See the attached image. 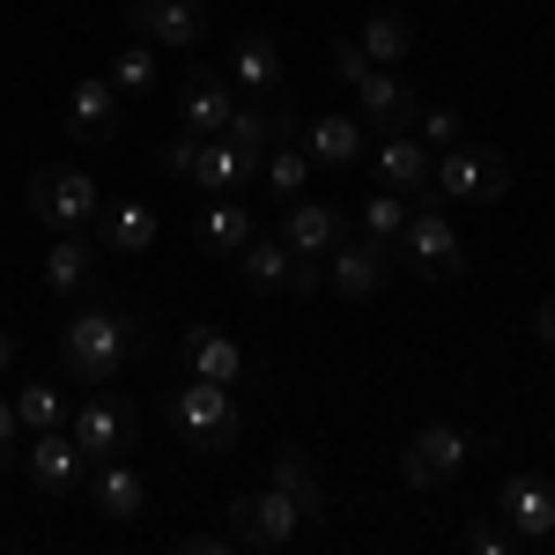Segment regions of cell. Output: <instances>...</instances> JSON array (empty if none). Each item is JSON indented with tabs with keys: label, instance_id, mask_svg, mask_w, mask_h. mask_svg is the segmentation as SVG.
Instances as JSON below:
<instances>
[{
	"label": "cell",
	"instance_id": "cell-30",
	"mask_svg": "<svg viewBox=\"0 0 555 555\" xmlns=\"http://www.w3.org/2000/svg\"><path fill=\"white\" fill-rule=\"evenodd\" d=\"M400 230H408V193H392V185H385V193H371V201H363V237L392 245Z\"/></svg>",
	"mask_w": 555,
	"mask_h": 555
},
{
	"label": "cell",
	"instance_id": "cell-28",
	"mask_svg": "<svg viewBox=\"0 0 555 555\" xmlns=\"http://www.w3.org/2000/svg\"><path fill=\"white\" fill-rule=\"evenodd\" d=\"M82 282H89V253L75 245V230H60V245L44 253V289L67 297V289H82Z\"/></svg>",
	"mask_w": 555,
	"mask_h": 555
},
{
	"label": "cell",
	"instance_id": "cell-25",
	"mask_svg": "<svg viewBox=\"0 0 555 555\" xmlns=\"http://www.w3.org/2000/svg\"><path fill=\"white\" fill-rule=\"evenodd\" d=\"M201 245H208V253H222V259H237L245 245H253V215L237 208V201H222V193H215L208 215H201Z\"/></svg>",
	"mask_w": 555,
	"mask_h": 555
},
{
	"label": "cell",
	"instance_id": "cell-6",
	"mask_svg": "<svg viewBox=\"0 0 555 555\" xmlns=\"http://www.w3.org/2000/svg\"><path fill=\"white\" fill-rule=\"evenodd\" d=\"M297 526H304V512L289 489H245V496H230V533L245 548H289Z\"/></svg>",
	"mask_w": 555,
	"mask_h": 555
},
{
	"label": "cell",
	"instance_id": "cell-10",
	"mask_svg": "<svg viewBox=\"0 0 555 555\" xmlns=\"http://www.w3.org/2000/svg\"><path fill=\"white\" fill-rule=\"evenodd\" d=\"M385 274H392V245H378V237H341V245L326 253V282H334L341 297H378Z\"/></svg>",
	"mask_w": 555,
	"mask_h": 555
},
{
	"label": "cell",
	"instance_id": "cell-20",
	"mask_svg": "<svg viewBox=\"0 0 555 555\" xmlns=\"http://www.w3.org/2000/svg\"><path fill=\"white\" fill-rule=\"evenodd\" d=\"M429 171H437V164H429L423 141H408V133H385V149H378V178L392 185V193H408V201H415V193L429 185Z\"/></svg>",
	"mask_w": 555,
	"mask_h": 555
},
{
	"label": "cell",
	"instance_id": "cell-8",
	"mask_svg": "<svg viewBox=\"0 0 555 555\" xmlns=\"http://www.w3.org/2000/svg\"><path fill=\"white\" fill-rule=\"evenodd\" d=\"M467 467V437L444 423H423L408 437V452H400V474H408V489H452Z\"/></svg>",
	"mask_w": 555,
	"mask_h": 555
},
{
	"label": "cell",
	"instance_id": "cell-2",
	"mask_svg": "<svg viewBox=\"0 0 555 555\" xmlns=\"http://www.w3.org/2000/svg\"><path fill=\"white\" fill-rule=\"evenodd\" d=\"M171 429L193 452H230V444H237V400H230V385H215V378L178 385L171 392Z\"/></svg>",
	"mask_w": 555,
	"mask_h": 555
},
{
	"label": "cell",
	"instance_id": "cell-17",
	"mask_svg": "<svg viewBox=\"0 0 555 555\" xmlns=\"http://www.w3.org/2000/svg\"><path fill=\"white\" fill-rule=\"evenodd\" d=\"M96 237H104L112 253H149V245L164 237V222H156L149 201H104V208H96Z\"/></svg>",
	"mask_w": 555,
	"mask_h": 555
},
{
	"label": "cell",
	"instance_id": "cell-5",
	"mask_svg": "<svg viewBox=\"0 0 555 555\" xmlns=\"http://www.w3.org/2000/svg\"><path fill=\"white\" fill-rule=\"evenodd\" d=\"M133 348V319H119L112 304H89L67 326V371L75 378H119V356Z\"/></svg>",
	"mask_w": 555,
	"mask_h": 555
},
{
	"label": "cell",
	"instance_id": "cell-38",
	"mask_svg": "<svg viewBox=\"0 0 555 555\" xmlns=\"http://www.w3.org/2000/svg\"><path fill=\"white\" fill-rule=\"evenodd\" d=\"M533 341L555 348V304H541V311H533Z\"/></svg>",
	"mask_w": 555,
	"mask_h": 555
},
{
	"label": "cell",
	"instance_id": "cell-19",
	"mask_svg": "<svg viewBox=\"0 0 555 555\" xmlns=\"http://www.w3.org/2000/svg\"><path fill=\"white\" fill-rule=\"evenodd\" d=\"M289 267H297V253H289L282 237H253V245L237 253V282H245L253 297H274V289H289Z\"/></svg>",
	"mask_w": 555,
	"mask_h": 555
},
{
	"label": "cell",
	"instance_id": "cell-22",
	"mask_svg": "<svg viewBox=\"0 0 555 555\" xmlns=\"http://www.w3.org/2000/svg\"><path fill=\"white\" fill-rule=\"evenodd\" d=\"M185 371H193V378L230 385L237 371H245V356H237V341H230V334H215V326H193V334H185Z\"/></svg>",
	"mask_w": 555,
	"mask_h": 555
},
{
	"label": "cell",
	"instance_id": "cell-3",
	"mask_svg": "<svg viewBox=\"0 0 555 555\" xmlns=\"http://www.w3.org/2000/svg\"><path fill=\"white\" fill-rule=\"evenodd\" d=\"M429 185H437L444 201H474V208H489V201L512 193V164H504L496 149H481V141H452V149L437 156Z\"/></svg>",
	"mask_w": 555,
	"mask_h": 555
},
{
	"label": "cell",
	"instance_id": "cell-39",
	"mask_svg": "<svg viewBox=\"0 0 555 555\" xmlns=\"http://www.w3.org/2000/svg\"><path fill=\"white\" fill-rule=\"evenodd\" d=\"M8 363H15V334H0V371H8Z\"/></svg>",
	"mask_w": 555,
	"mask_h": 555
},
{
	"label": "cell",
	"instance_id": "cell-4",
	"mask_svg": "<svg viewBox=\"0 0 555 555\" xmlns=\"http://www.w3.org/2000/svg\"><path fill=\"white\" fill-rule=\"evenodd\" d=\"M104 208V193H96V178L75 171V164H44L30 171V215H38L44 230H89Z\"/></svg>",
	"mask_w": 555,
	"mask_h": 555
},
{
	"label": "cell",
	"instance_id": "cell-29",
	"mask_svg": "<svg viewBox=\"0 0 555 555\" xmlns=\"http://www.w3.org/2000/svg\"><path fill=\"white\" fill-rule=\"evenodd\" d=\"M304 178H311V156L297 149V133H289L282 149H267V193H274V201H297Z\"/></svg>",
	"mask_w": 555,
	"mask_h": 555
},
{
	"label": "cell",
	"instance_id": "cell-35",
	"mask_svg": "<svg viewBox=\"0 0 555 555\" xmlns=\"http://www.w3.org/2000/svg\"><path fill=\"white\" fill-rule=\"evenodd\" d=\"M415 127H423V141H437V149H452V141H460V112H423Z\"/></svg>",
	"mask_w": 555,
	"mask_h": 555
},
{
	"label": "cell",
	"instance_id": "cell-16",
	"mask_svg": "<svg viewBox=\"0 0 555 555\" xmlns=\"http://www.w3.org/2000/svg\"><path fill=\"white\" fill-rule=\"evenodd\" d=\"M230 82L253 89V96H274V89L289 82V75H282V44L267 38V30H245V38L230 44Z\"/></svg>",
	"mask_w": 555,
	"mask_h": 555
},
{
	"label": "cell",
	"instance_id": "cell-15",
	"mask_svg": "<svg viewBox=\"0 0 555 555\" xmlns=\"http://www.w3.org/2000/svg\"><path fill=\"white\" fill-rule=\"evenodd\" d=\"M230 112H237V96H230V82L222 75H185V89H178V133H222L230 127Z\"/></svg>",
	"mask_w": 555,
	"mask_h": 555
},
{
	"label": "cell",
	"instance_id": "cell-33",
	"mask_svg": "<svg viewBox=\"0 0 555 555\" xmlns=\"http://www.w3.org/2000/svg\"><path fill=\"white\" fill-rule=\"evenodd\" d=\"M193 156H201V133H171V141H164V156H156V164H164V171H193Z\"/></svg>",
	"mask_w": 555,
	"mask_h": 555
},
{
	"label": "cell",
	"instance_id": "cell-37",
	"mask_svg": "<svg viewBox=\"0 0 555 555\" xmlns=\"http://www.w3.org/2000/svg\"><path fill=\"white\" fill-rule=\"evenodd\" d=\"M15 408H8V400H0V481H8V467H15Z\"/></svg>",
	"mask_w": 555,
	"mask_h": 555
},
{
	"label": "cell",
	"instance_id": "cell-21",
	"mask_svg": "<svg viewBox=\"0 0 555 555\" xmlns=\"http://www.w3.org/2000/svg\"><path fill=\"white\" fill-rule=\"evenodd\" d=\"M356 149H363V133H356V119H341V112H326V119H311V127H304V156H311V164H326V171H348V164H356Z\"/></svg>",
	"mask_w": 555,
	"mask_h": 555
},
{
	"label": "cell",
	"instance_id": "cell-18",
	"mask_svg": "<svg viewBox=\"0 0 555 555\" xmlns=\"http://www.w3.org/2000/svg\"><path fill=\"white\" fill-rule=\"evenodd\" d=\"M60 112H67V133H75V141H112V127H119V89L112 82H75Z\"/></svg>",
	"mask_w": 555,
	"mask_h": 555
},
{
	"label": "cell",
	"instance_id": "cell-31",
	"mask_svg": "<svg viewBox=\"0 0 555 555\" xmlns=\"http://www.w3.org/2000/svg\"><path fill=\"white\" fill-rule=\"evenodd\" d=\"M112 89H127V96L156 89V52H149V44H119V60H112Z\"/></svg>",
	"mask_w": 555,
	"mask_h": 555
},
{
	"label": "cell",
	"instance_id": "cell-26",
	"mask_svg": "<svg viewBox=\"0 0 555 555\" xmlns=\"http://www.w3.org/2000/svg\"><path fill=\"white\" fill-rule=\"evenodd\" d=\"M356 44H363L378 67H392V60H408V52H415V23H408L400 8H378V15L356 30Z\"/></svg>",
	"mask_w": 555,
	"mask_h": 555
},
{
	"label": "cell",
	"instance_id": "cell-24",
	"mask_svg": "<svg viewBox=\"0 0 555 555\" xmlns=\"http://www.w3.org/2000/svg\"><path fill=\"white\" fill-rule=\"evenodd\" d=\"M141 504H149V481L127 467V460H104V474H96V512L104 518H141Z\"/></svg>",
	"mask_w": 555,
	"mask_h": 555
},
{
	"label": "cell",
	"instance_id": "cell-12",
	"mask_svg": "<svg viewBox=\"0 0 555 555\" xmlns=\"http://www.w3.org/2000/svg\"><path fill=\"white\" fill-rule=\"evenodd\" d=\"M496 518L512 526L518 541H548V533H555V481H541V474H518V481H504Z\"/></svg>",
	"mask_w": 555,
	"mask_h": 555
},
{
	"label": "cell",
	"instance_id": "cell-36",
	"mask_svg": "<svg viewBox=\"0 0 555 555\" xmlns=\"http://www.w3.org/2000/svg\"><path fill=\"white\" fill-rule=\"evenodd\" d=\"M178 555H237V533H230V541H222V533H185Z\"/></svg>",
	"mask_w": 555,
	"mask_h": 555
},
{
	"label": "cell",
	"instance_id": "cell-11",
	"mask_svg": "<svg viewBox=\"0 0 555 555\" xmlns=\"http://www.w3.org/2000/svg\"><path fill=\"white\" fill-rule=\"evenodd\" d=\"M30 481H38V496H75L89 481V452L75 437H60V429H38V444H30Z\"/></svg>",
	"mask_w": 555,
	"mask_h": 555
},
{
	"label": "cell",
	"instance_id": "cell-9",
	"mask_svg": "<svg viewBox=\"0 0 555 555\" xmlns=\"http://www.w3.org/2000/svg\"><path fill=\"white\" fill-rule=\"evenodd\" d=\"M67 437L89 460H127L133 437H141V415H133V400H89V408L67 415Z\"/></svg>",
	"mask_w": 555,
	"mask_h": 555
},
{
	"label": "cell",
	"instance_id": "cell-23",
	"mask_svg": "<svg viewBox=\"0 0 555 555\" xmlns=\"http://www.w3.org/2000/svg\"><path fill=\"white\" fill-rule=\"evenodd\" d=\"M193 185H201V193H237V185H245V178H253V164H245V156H237V149H230V141H222V133H208V141H201V156H193Z\"/></svg>",
	"mask_w": 555,
	"mask_h": 555
},
{
	"label": "cell",
	"instance_id": "cell-34",
	"mask_svg": "<svg viewBox=\"0 0 555 555\" xmlns=\"http://www.w3.org/2000/svg\"><path fill=\"white\" fill-rule=\"evenodd\" d=\"M467 548L474 555H504L512 548V526H489V518H481V526H467Z\"/></svg>",
	"mask_w": 555,
	"mask_h": 555
},
{
	"label": "cell",
	"instance_id": "cell-13",
	"mask_svg": "<svg viewBox=\"0 0 555 555\" xmlns=\"http://www.w3.org/2000/svg\"><path fill=\"white\" fill-rule=\"evenodd\" d=\"M127 23L156 44H201L208 38V8L201 0H133Z\"/></svg>",
	"mask_w": 555,
	"mask_h": 555
},
{
	"label": "cell",
	"instance_id": "cell-32",
	"mask_svg": "<svg viewBox=\"0 0 555 555\" xmlns=\"http://www.w3.org/2000/svg\"><path fill=\"white\" fill-rule=\"evenodd\" d=\"M15 423H23V429H60V423H67V408H60V392H52V385H23Z\"/></svg>",
	"mask_w": 555,
	"mask_h": 555
},
{
	"label": "cell",
	"instance_id": "cell-7",
	"mask_svg": "<svg viewBox=\"0 0 555 555\" xmlns=\"http://www.w3.org/2000/svg\"><path fill=\"white\" fill-rule=\"evenodd\" d=\"M392 245L408 253V267H415L423 282H460V267H467V253H460V230H452L437 208H408V230H400Z\"/></svg>",
	"mask_w": 555,
	"mask_h": 555
},
{
	"label": "cell",
	"instance_id": "cell-14",
	"mask_svg": "<svg viewBox=\"0 0 555 555\" xmlns=\"http://www.w3.org/2000/svg\"><path fill=\"white\" fill-rule=\"evenodd\" d=\"M348 237V222L334 208H326V201H289V208H282V245H289V253H311V259H326L334 253V245H341Z\"/></svg>",
	"mask_w": 555,
	"mask_h": 555
},
{
	"label": "cell",
	"instance_id": "cell-27",
	"mask_svg": "<svg viewBox=\"0 0 555 555\" xmlns=\"http://www.w3.org/2000/svg\"><path fill=\"white\" fill-rule=\"evenodd\" d=\"M274 489H289L304 518L326 512V481H319V467H311V452H297V444H289V452H274Z\"/></svg>",
	"mask_w": 555,
	"mask_h": 555
},
{
	"label": "cell",
	"instance_id": "cell-1",
	"mask_svg": "<svg viewBox=\"0 0 555 555\" xmlns=\"http://www.w3.org/2000/svg\"><path fill=\"white\" fill-rule=\"evenodd\" d=\"M334 67H341V82H356V104L378 133H415V82L378 67L363 44H334Z\"/></svg>",
	"mask_w": 555,
	"mask_h": 555
}]
</instances>
